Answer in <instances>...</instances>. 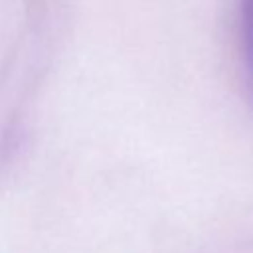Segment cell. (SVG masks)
Masks as SVG:
<instances>
[{
  "instance_id": "obj_1",
  "label": "cell",
  "mask_w": 253,
  "mask_h": 253,
  "mask_svg": "<svg viewBox=\"0 0 253 253\" xmlns=\"http://www.w3.org/2000/svg\"><path fill=\"white\" fill-rule=\"evenodd\" d=\"M239 14H241V40H243L245 65L253 87V0H241Z\"/></svg>"
}]
</instances>
